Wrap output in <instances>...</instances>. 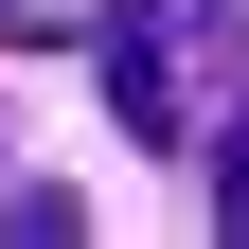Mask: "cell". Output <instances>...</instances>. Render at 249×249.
<instances>
[{
	"label": "cell",
	"mask_w": 249,
	"mask_h": 249,
	"mask_svg": "<svg viewBox=\"0 0 249 249\" xmlns=\"http://www.w3.org/2000/svg\"><path fill=\"white\" fill-rule=\"evenodd\" d=\"M36 18H53V0H0V36H36Z\"/></svg>",
	"instance_id": "obj_4"
},
{
	"label": "cell",
	"mask_w": 249,
	"mask_h": 249,
	"mask_svg": "<svg viewBox=\"0 0 249 249\" xmlns=\"http://www.w3.org/2000/svg\"><path fill=\"white\" fill-rule=\"evenodd\" d=\"M89 231V196H53V178H18V196H0V249H71Z\"/></svg>",
	"instance_id": "obj_2"
},
{
	"label": "cell",
	"mask_w": 249,
	"mask_h": 249,
	"mask_svg": "<svg viewBox=\"0 0 249 249\" xmlns=\"http://www.w3.org/2000/svg\"><path fill=\"white\" fill-rule=\"evenodd\" d=\"M249 107V0H124L107 18V124L196 160L213 124Z\"/></svg>",
	"instance_id": "obj_1"
},
{
	"label": "cell",
	"mask_w": 249,
	"mask_h": 249,
	"mask_svg": "<svg viewBox=\"0 0 249 249\" xmlns=\"http://www.w3.org/2000/svg\"><path fill=\"white\" fill-rule=\"evenodd\" d=\"M196 160H213V231H231V249H249V124H213Z\"/></svg>",
	"instance_id": "obj_3"
}]
</instances>
